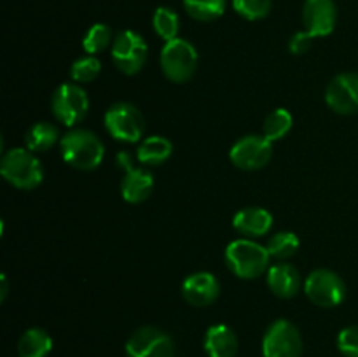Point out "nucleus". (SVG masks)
Here are the masks:
<instances>
[{
	"label": "nucleus",
	"instance_id": "f257e3e1",
	"mask_svg": "<svg viewBox=\"0 0 358 357\" xmlns=\"http://www.w3.org/2000/svg\"><path fill=\"white\" fill-rule=\"evenodd\" d=\"M224 259L233 275L243 280H254L268 273L271 255L264 245L250 238H238L226 247Z\"/></svg>",
	"mask_w": 358,
	"mask_h": 357
},
{
	"label": "nucleus",
	"instance_id": "f03ea898",
	"mask_svg": "<svg viewBox=\"0 0 358 357\" xmlns=\"http://www.w3.org/2000/svg\"><path fill=\"white\" fill-rule=\"evenodd\" d=\"M59 149L66 164L83 172L98 168L105 158L103 142L93 132L83 128L66 132L59 140Z\"/></svg>",
	"mask_w": 358,
	"mask_h": 357
},
{
	"label": "nucleus",
	"instance_id": "7ed1b4c3",
	"mask_svg": "<svg viewBox=\"0 0 358 357\" xmlns=\"http://www.w3.org/2000/svg\"><path fill=\"white\" fill-rule=\"evenodd\" d=\"M0 174L10 186L23 191L38 188L44 181V168L41 160L27 147L7 150L0 161Z\"/></svg>",
	"mask_w": 358,
	"mask_h": 357
},
{
	"label": "nucleus",
	"instance_id": "20e7f679",
	"mask_svg": "<svg viewBox=\"0 0 358 357\" xmlns=\"http://www.w3.org/2000/svg\"><path fill=\"white\" fill-rule=\"evenodd\" d=\"M161 70L175 84H184L192 79L198 69V51L185 38L177 37L164 42L159 56Z\"/></svg>",
	"mask_w": 358,
	"mask_h": 357
},
{
	"label": "nucleus",
	"instance_id": "39448f33",
	"mask_svg": "<svg viewBox=\"0 0 358 357\" xmlns=\"http://www.w3.org/2000/svg\"><path fill=\"white\" fill-rule=\"evenodd\" d=\"M51 108L62 125L73 128L79 125L90 111V98L86 90L77 83L59 84L51 97Z\"/></svg>",
	"mask_w": 358,
	"mask_h": 357
},
{
	"label": "nucleus",
	"instance_id": "423d86ee",
	"mask_svg": "<svg viewBox=\"0 0 358 357\" xmlns=\"http://www.w3.org/2000/svg\"><path fill=\"white\" fill-rule=\"evenodd\" d=\"M105 128L119 142L135 144L142 139L145 121L138 108L129 102H117L105 112Z\"/></svg>",
	"mask_w": 358,
	"mask_h": 357
},
{
	"label": "nucleus",
	"instance_id": "0eeeda50",
	"mask_svg": "<svg viewBox=\"0 0 358 357\" xmlns=\"http://www.w3.org/2000/svg\"><path fill=\"white\" fill-rule=\"evenodd\" d=\"M112 62L119 72L135 76L143 69L149 56V46L145 38L133 30L119 31L112 42Z\"/></svg>",
	"mask_w": 358,
	"mask_h": 357
},
{
	"label": "nucleus",
	"instance_id": "6e6552de",
	"mask_svg": "<svg viewBox=\"0 0 358 357\" xmlns=\"http://www.w3.org/2000/svg\"><path fill=\"white\" fill-rule=\"evenodd\" d=\"M308 300L322 308L339 307L346 300V284L336 272L318 268L308 275L304 282Z\"/></svg>",
	"mask_w": 358,
	"mask_h": 357
},
{
	"label": "nucleus",
	"instance_id": "1a4fd4ad",
	"mask_svg": "<svg viewBox=\"0 0 358 357\" xmlns=\"http://www.w3.org/2000/svg\"><path fill=\"white\" fill-rule=\"evenodd\" d=\"M303 338L296 326L287 318L273 322L262 338L264 357H301Z\"/></svg>",
	"mask_w": 358,
	"mask_h": 357
},
{
	"label": "nucleus",
	"instance_id": "9d476101",
	"mask_svg": "<svg viewBox=\"0 0 358 357\" xmlns=\"http://www.w3.org/2000/svg\"><path fill=\"white\" fill-rule=\"evenodd\" d=\"M273 156V142L264 135H245L229 150V160L241 170H261Z\"/></svg>",
	"mask_w": 358,
	"mask_h": 357
},
{
	"label": "nucleus",
	"instance_id": "9b49d317",
	"mask_svg": "<svg viewBox=\"0 0 358 357\" xmlns=\"http://www.w3.org/2000/svg\"><path fill=\"white\" fill-rule=\"evenodd\" d=\"M126 357H175V343L161 329L143 326L126 342Z\"/></svg>",
	"mask_w": 358,
	"mask_h": 357
},
{
	"label": "nucleus",
	"instance_id": "f8f14e48",
	"mask_svg": "<svg viewBox=\"0 0 358 357\" xmlns=\"http://www.w3.org/2000/svg\"><path fill=\"white\" fill-rule=\"evenodd\" d=\"M119 167L124 170V177L121 181V196L128 203H142L152 195L154 177L150 172L143 168L133 167L131 156L128 153H121L117 156Z\"/></svg>",
	"mask_w": 358,
	"mask_h": 357
},
{
	"label": "nucleus",
	"instance_id": "ddd939ff",
	"mask_svg": "<svg viewBox=\"0 0 358 357\" xmlns=\"http://www.w3.org/2000/svg\"><path fill=\"white\" fill-rule=\"evenodd\" d=\"M325 102L334 112L343 115L358 112V74L345 72L336 76L325 91Z\"/></svg>",
	"mask_w": 358,
	"mask_h": 357
},
{
	"label": "nucleus",
	"instance_id": "4468645a",
	"mask_svg": "<svg viewBox=\"0 0 358 357\" xmlns=\"http://www.w3.org/2000/svg\"><path fill=\"white\" fill-rule=\"evenodd\" d=\"M338 9L334 0H306L303 7L304 28L313 37H327L334 31Z\"/></svg>",
	"mask_w": 358,
	"mask_h": 357
},
{
	"label": "nucleus",
	"instance_id": "2eb2a0df",
	"mask_svg": "<svg viewBox=\"0 0 358 357\" xmlns=\"http://www.w3.org/2000/svg\"><path fill=\"white\" fill-rule=\"evenodd\" d=\"M220 294V282L210 272H196L182 282V296L192 307H210Z\"/></svg>",
	"mask_w": 358,
	"mask_h": 357
},
{
	"label": "nucleus",
	"instance_id": "dca6fc26",
	"mask_svg": "<svg viewBox=\"0 0 358 357\" xmlns=\"http://www.w3.org/2000/svg\"><path fill=\"white\" fill-rule=\"evenodd\" d=\"M266 282L269 290L282 300H290L301 289V275L296 266L289 262H275L266 273Z\"/></svg>",
	"mask_w": 358,
	"mask_h": 357
},
{
	"label": "nucleus",
	"instance_id": "f3484780",
	"mask_svg": "<svg viewBox=\"0 0 358 357\" xmlns=\"http://www.w3.org/2000/svg\"><path fill=\"white\" fill-rule=\"evenodd\" d=\"M233 227L238 233L243 234V238L254 240L269 233L273 227V216L271 212L261 206H247L234 214Z\"/></svg>",
	"mask_w": 358,
	"mask_h": 357
},
{
	"label": "nucleus",
	"instance_id": "a211bd4d",
	"mask_svg": "<svg viewBox=\"0 0 358 357\" xmlns=\"http://www.w3.org/2000/svg\"><path fill=\"white\" fill-rule=\"evenodd\" d=\"M203 346L208 357H234L238 352V336L229 326L215 324L206 329Z\"/></svg>",
	"mask_w": 358,
	"mask_h": 357
},
{
	"label": "nucleus",
	"instance_id": "6ab92c4d",
	"mask_svg": "<svg viewBox=\"0 0 358 357\" xmlns=\"http://www.w3.org/2000/svg\"><path fill=\"white\" fill-rule=\"evenodd\" d=\"M171 153H173V146L170 140L161 135H152L140 142L136 158L140 163L147 167H159L171 156Z\"/></svg>",
	"mask_w": 358,
	"mask_h": 357
},
{
	"label": "nucleus",
	"instance_id": "aec40b11",
	"mask_svg": "<svg viewBox=\"0 0 358 357\" xmlns=\"http://www.w3.org/2000/svg\"><path fill=\"white\" fill-rule=\"evenodd\" d=\"M58 140H62L58 126L48 121H41L28 128L27 135H24V146L31 153H45Z\"/></svg>",
	"mask_w": 358,
	"mask_h": 357
},
{
	"label": "nucleus",
	"instance_id": "412c9836",
	"mask_svg": "<svg viewBox=\"0 0 358 357\" xmlns=\"http://www.w3.org/2000/svg\"><path fill=\"white\" fill-rule=\"evenodd\" d=\"M52 349V340L48 331L41 328H31L23 332L17 342L20 357H48Z\"/></svg>",
	"mask_w": 358,
	"mask_h": 357
},
{
	"label": "nucleus",
	"instance_id": "4be33fe9",
	"mask_svg": "<svg viewBox=\"0 0 358 357\" xmlns=\"http://www.w3.org/2000/svg\"><path fill=\"white\" fill-rule=\"evenodd\" d=\"M292 125L294 118L287 108H275V111L266 115L264 125H262V135L271 140V142H276V140H282L289 135Z\"/></svg>",
	"mask_w": 358,
	"mask_h": 357
},
{
	"label": "nucleus",
	"instance_id": "5701e85b",
	"mask_svg": "<svg viewBox=\"0 0 358 357\" xmlns=\"http://www.w3.org/2000/svg\"><path fill=\"white\" fill-rule=\"evenodd\" d=\"M184 9L196 21H215L226 13V0H184Z\"/></svg>",
	"mask_w": 358,
	"mask_h": 357
},
{
	"label": "nucleus",
	"instance_id": "b1692460",
	"mask_svg": "<svg viewBox=\"0 0 358 357\" xmlns=\"http://www.w3.org/2000/svg\"><path fill=\"white\" fill-rule=\"evenodd\" d=\"M299 237L294 231H278L273 234L266 244L271 259H278V261H285V259L292 258L297 251H299Z\"/></svg>",
	"mask_w": 358,
	"mask_h": 357
},
{
	"label": "nucleus",
	"instance_id": "393cba45",
	"mask_svg": "<svg viewBox=\"0 0 358 357\" xmlns=\"http://www.w3.org/2000/svg\"><path fill=\"white\" fill-rule=\"evenodd\" d=\"M152 27L156 30V34L164 42H170L178 37V31H180V18L170 7H157L152 16Z\"/></svg>",
	"mask_w": 358,
	"mask_h": 357
},
{
	"label": "nucleus",
	"instance_id": "a878e982",
	"mask_svg": "<svg viewBox=\"0 0 358 357\" xmlns=\"http://www.w3.org/2000/svg\"><path fill=\"white\" fill-rule=\"evenodd\" d=\"M114 42L112 30L105 23H94L83 37V48L87 55H100Z\"/></svg>",
	"mask_w": 358,
	"mask_h": 357
},
{
	"label": "nucleus",
	"instance_id": "bb28decb",
	"mask_svg": "<svg viewBox=\"0 0 358 357\" xmlns=\"http://www.w3.org/2000/svg\"><path fill=\"white\" fill-rule=\"evenodd\" d=\"M101 72V63L96 56L86 55L83 58L76 59L70 66V77H72L73 83L77 84H86L91 83L98 77V74Z\"/></svg>",
	"mask_w": 358,
	"mask_h": 357
},
{
	"label": "nucleus",
	"instance_id": "cd10ccee",
	"mask_svg": "<svg viewBox=\"0 0 358 357\" xmlns=\"http://www.w3.org/2000/svg\"><path fill=\"white\" fill-rule=\"evenodd\" d=\"M233 9L243 20H264L271 10V0H233Z\"/></svg>",
	"mask_w": 358,
	"mask_h": 357
},
{
	"label": "nucleus",
	"instance_id": "c85d7f7f",
	"mask_svg": "<svg viewBox=\"0 0 358 357\" xmlns=\"http://www.w3.org/2000/svg\"><path fill=\"white\" fill-rule=\"evenodd\" d=\"M338 349L345 357H358V326H348L338 335Z\"/></svg>",
	"mask_w": 358,
	"mask_h": 357
},
{
	"label": "nucleus",
	"instance_id": "c756f323",
	"mask_svg": "<svg viewBox=\"0 0 358 357\" xmlns=\"http://www.w3.org/2000/svg\"><path fill=\"white\" fill-rule=\"evenodd\" d=\"M313 35L308 34L306 30L297 31V34H294L292 37H290L289 51L292 52V55H304V52H308V49L311 48V44H313Z\"/></svg>",
	"mask_w": 358,
	"mask_h": 357
},
{
	"label": "nucleus",
	"instance_id": "7c9ffc66",
	"mask_svg": "<svg viewBox=\"0 0 358 357\" xmlns=\"http://www.w3.org/2000/svg\"><path fill=\"white\" fill-rule=\"evenodd\" d=\"M6 293H7V279L6 275H2V300H6Z\"/></svg>",
	"mask_w": 358,
	"mask_h": 357
}]
</instances>
